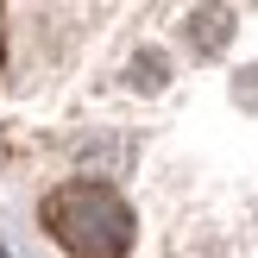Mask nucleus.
<instances>
[{
    "mask_svg": "<svg viewBox=\"0 0 258 258\" xmlns=\"http://www.w3.org/2000/svg\"><path fill=\"white\" fill-rule=\"evenodd\" d=\"M189 25H196V50H221L233 32V13H196Z\"/></svg>",
    "mask_w": 258,
    "mask_h": 258,
    "instance_id": "obj_2",
    "label": "nucleus"
},
{
    "mask_svg": "<svg viewBox=\"0 0 258 258\" xmlns=\"http://www.w3.org/2000/svg\"><path fill=\"white\" fill-rule=\"evenodd\" d=\"M44 227L82 258H113L133 246V208L107 183H63L57 196H44Z\"/></svg>",
    "mask_w": 258,
    "mask_h": 258,
    "instance_id": "obj_1",
    "label": "nucleus"
}]
</instances>
